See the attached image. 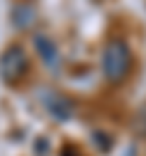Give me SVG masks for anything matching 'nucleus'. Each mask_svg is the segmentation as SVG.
I'll return each instance as SVG.
<instances>
[{
    "label": "nucleus",
    "instance_id": "f257e3e1",
    "mask_svg": "<svg viewBox=\"0 0 146 156\" xmlns=\"http://www.w3.org/2000/svg\"><path fill=\"white\" fill-rule=\"evenodd\" d=\"M131 71V49L124 39H109L102 49V73L109 83H119Z\"/></svg>",
    "mask_w": 146,
    "mask_h": 156
},
{
    "label": "nucleus",
    "instance_id": "7ed1b4c3",
    "mask_svg": "<svg viewBox=\"0 0 146 156\" xmlns=\"http://www.w3.org/2000/svg\"><path fill=\"white\" fill-rule=\"evenodd\" d=\"M34 49H36V54H39V58L44 61V66H49V68H54L56 63H58V46L54 44V39H49L46 34H36L34 37Z\"/></svg>",
    "mask_w": 146,
    "mask_h": 156
},
{
    "label": "nucleus",
    "instance_id": "f03ea898",
    "mask_svg": "<svg viewBox=\"0 0 146 156\" xmlns=\"http://www.w3.org/2000/svg\"><path fill=\"white\" fill-rule=\"evenodd\" d=\"M27 66H29V58H27V51L19 44H10V46L2 49V54H0V78L5 83H17L27 73Z\"/></svg>",
    "mask_w": 146,
    "mask_h": 156
},
{
    "label": "nucleus",
    "instance_id": "39448f33",
    "mask_svg": "<svg viewBox=\"0 0 146 156\" xmlns=\"http://www.w3.org/2000/svg\"><path fill=\"white\" fill-rule=\"evenodd\" d=\"M141 119H144V122H146V112H144V117H141Z\"/></svg>",
    "mask_w": 146,
    "mask_h": 156
},
{
    "label": "nucleus",
    "instance_id": "20e7f679",
    "mask_svg": "<svg viewBox=\"0 0 146 156\" xmlns=\"http://www.w3.org/2000/svg\"><path fill=\"white\" fill-rule=\"evenodd\" d=\"M44 102H46V107L51 110V115L56 117V119H68L71 117V105L61 98V95H49V98H44Z\"/></svg>",
    "mask_w": 146,
    "mask_h": 156
}]
</instances>
